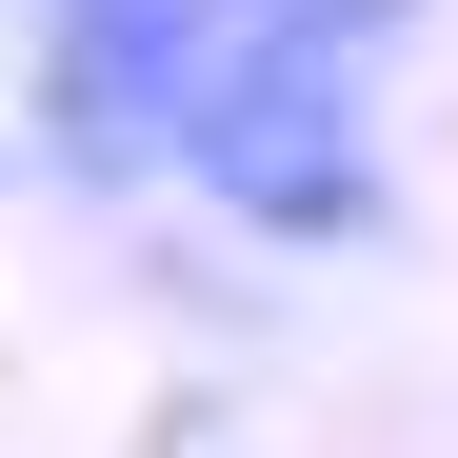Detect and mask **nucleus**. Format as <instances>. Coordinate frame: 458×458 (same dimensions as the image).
Returning a JSON list of instances; mask_svg holds the SVG:
<instances>
[{
  "label": "nucleus",
  "mask_w": 458,
  "mask_h": 458,
  "mask_svg": "<svg viewBox=\"0 0 458 458\" xmlns=\"http://www.w3.org/2000/svg\"><path fill=\"white\" fill-rule=\"evenodd\" d=\"M259 0H40V140L60 180H180Z\"/></svg>",
  "instance_id": "f257e3e1"
},
{
  "label": "nucleus",
  "mask_w": 458,
  "mask_h": 458,
  "mask_svg": "<svg viewBox=\"0 0 458 458\" xmlns=\"http://www.w3.org/2000/svg\"><path fill=\"white\" fill-rule=\"evenodd\" d=\"M240 240H378V60H319V40H240L199 160H180Z\"/></svg>",
  "instance_id": "f03ea898"
},
{
  "label": "nucleus",
  "mask_w": 458,
  "mask_h": 458,
  "mask_svg": "<svg viewBox=\"0 0 458 458\" xmlns=\"http://www.w3.org/2000/svg\"><path fill=\"white\" fill-rule=\"evenodd\" d=\"M419 0H259V40H319V60H378Z\"/></svg>",
  "instance_id": "7ed1b4c3"
}]
</instances>
